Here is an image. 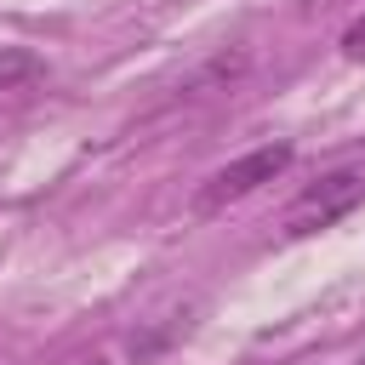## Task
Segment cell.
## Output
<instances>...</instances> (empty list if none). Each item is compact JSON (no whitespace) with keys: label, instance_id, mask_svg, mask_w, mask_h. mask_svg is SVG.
I'll use <instances>...</instances> for the list:
<instances>
[{"label":"cell","instance_id":"obj_5","mask_svg":"<svg viewBox=\"0 0 365 365\" xmlns=\"http://www.w3.org/2000/svg\"><path fill=\"white\" fill-rule=\"evenodd\" d=\"M359 365H365V359H359Z\"/></svg>","mask_w":365,"mask_h":365},{"label":"cell","instance_id":"obj_1","mask_svg":"<svg viewBox=\"0 0 365 365\" xmlns=\"http://www.w3.org/2000/svg\"><path fill=\"white\" fill-rule=\"evenodd\" d=\"M359 194H365V177H359V171H331V177L308 182V188L285 205L279 234H285V240H308V234L331 228L336 217H348V211L359 205Z\"/></svg>","mask_w":365,"mask_h":365},{"label":"cell","instance_id":"obj_2","mask_svg":"<svg viewBox=\"0 0 365 365\" xmlns=\"http://www.w3.org/2000/svg\"><path fill=\"white\" fill-rule=\"evenodd\" d=\"M285 165H291V143H262V148L240 154L234 165H222V171L194 194V211H200V217H211V211H222V205H234V200L257 194L262 182H274Z\"/></svg>","mask_w":365,"mask_h":365},{"label":"cell","instance_id":"obj_3","mask_svg":"<svg viewBox=\"0 0 365 365\" xmlns=\"http://www.w3.org/2000/svg\"><path fill=\"white\" fill-rule=\"evenodd\" d=\"M34 74H40V57H34V51H23V46H0V91L29 86Z\"/></svg>","mask_w":365,"mask_h":365},{"label":"cell","instance_id":"obj_4","mask_svg":"<svg viewBox=\"0 0 365 365\" xmlns=\"http://www.w3.org/2000/svg\"><path fill=\"white\" fill-rule=\"evenodd\" d=\"M342 51H348V57H365V11L348 23V34H342Z\"/></svg>","mask_w":365,"mask_h":365}]
</instances>
